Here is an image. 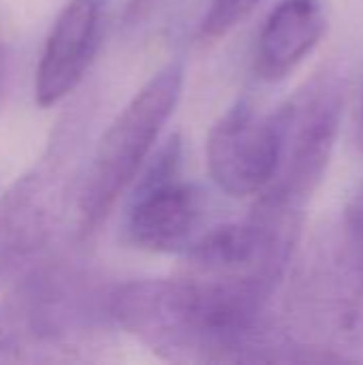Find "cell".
Masks as SVG:
<instances>
[{
    "mask_svg": "<svg viewBox=\"0 0 363 365\" xmlns=\"http://www.w3.org/2000/svg\"><path fill=\"white\" fill-rule=\"evenodd\" d=\"M107 317L169 361H312L267 321V306L195 278L135 280L107 295Z\"/></svg>",
    "mask_w": 363,
    "mask_h": 365,
    "instance_id": "6da1fadb",
    "label": "cell"
},
{
    "mask_svg": "<svg viewBox=\"0 0 363 365\" xmlns=\"http://www.w3.org/2000/svg\"><path fill=\"white\" fill-rule=\"evenodd\" d=\"M184 62L173 60L150 77L98 141L79 192V229L88 237L105 222L135 180L184 90Z\"/></svg>",
    "mask_w": 363,
    "mask_h": 365,
    "instance_id": "7a4b0ae2",
    "label": "cell"
},
{
    "mask_svg": "<svg viewBox=\"0 0 363 365\" xmlns=\"http://www.w3.org/2000/svg\"><path fill=\"white\" fill-rule=\"evenodd\" d=\"M295 340L317 361H363V269L342 235L317 244L295 278Z\"/></svg>",
    "mask_w": 363,
    "mask_h": 365,
    "instance_id": "3957f363",
    "label": "cell"
},
{
    "mask_svg": "<svg viewBox=\"0 0 363 365\" xmlns=\"http://www.w3.org/2000/svg\"><path fill=\"white\" fill-rule=\"evenodd\" d=\"M344 105L342 77L321 73L278 111L282 120V156L265 195L306 210L329 165ZM259 192V195H261Z\"/></svg>",
    "mask_w": 363,
    "mask_h": 365,
    "instance_id": "277c9868",
    "label": "cell"
},
{
    "mask_svg": "<svg viewBox=\"0 0 363 365\" xmlns=\"http://www.w3.org/2000/svg\"><path fill=\"white\" fill-rule=\"evenodd\" d=\"M94 293L86 278L64 265L34 272L11 297L0 317L13 359L26 344L41 351L73 346L94 323Z\"/></svg>",
    "mask_w": 363,
    "mask_h": 365,
    "instance_id": "5b68a950",
    "label": "cell"
},
{
    "mask_svg": "<svg viewBox=\"0 0 363 365\" xmlns=\"http://www.w3.org/2000/svg\"><path fill=\"white\" fill-rule=\"evenodd\" d=\"M182 139L171 135L141 175L126 220L128 240L150 252H178L190 246L201 225L203 195L180 180Z\"/></svg>",
    "mask_w": 363,
    "mask_h": 365,
    "instance_id": "8992f818",
    "label": "cell"
},
{
    "mask_svg": "<svg viewBox=\"0 0 363 365\" xmlns=\"http://www.w3.org/2000/svg\"><path fill=\"white\" fill-rule=\"evenodd\" d=\"M208 169L231 197H248L267 188L282 156L280 111L261 113L246 101L233 105L208 135Z\"/></svg>",
    "mask_w": 363,
    "mask_h": 365,
    "instance_id": "52a82bcc",
    "label": "cell"
},
{
    "mask_svg": "<svg viewBox=\"0 0 363 365\" xmlns=\"http://www.w3.org/2000/svg\"><path fill=\"white\" fill-rule=\"evenodd\" d=\"M68 139L15 182L0 203V278L26 265L51 237L68 192Z\"/></svg>",
    "mask_w": 363,
    "mask_h": 365,
    "instance_id": "ba28073f",
    "label": "cell"
},
{
    "mask_svg": "<svg viewBox=\"0 0 363 365\" xmlns=\"http://www.w3.org/2000/svg\"><path fill=\"white\" fill-rule=\"evenodd\" d=\"M107 2L71 0L53 21L34 77V101L39 107L58 105L81 81L98 47Z\"/></svg>",
    "mask_w": 363,
    "mask_h": 365,
    "instance_id": "9c48e42d",
    "label": "cell"
},
{
    "mask_svg": "<svg viewBox=\"0 0 363 365\" xmlns=\"http://www.w3.org/2000/svg\"><path fill=\"white\" fill-rule=\"evenodd\" d=\"M329 28L325 0H282L267 15L255 49V73L263 81H280L293 73L321 43Z\"/></svg>",
    "mask_w": 363,
    "mask_h": 365,
    "instance_id": "30bf717a",
    "label": "cell"
},
{
    "mask_svg": "<svg viewBox=\"0 0 363 365\" xmlns=\"http://www.w3.org/2000/svg\"><path fill=\"white\" fill-rule=\"evenodd\" d=\"M263 0H212L203 21V38H220L233 30L250 11H255Z\"/></svg>",
    "mask_w": 363,
    "mask_h": 365,
    "instance_id": "8fae6325",
    "label": "cell"
},
{
    "mask_svg": "<svg viewBox=\"0 0 363 365\" xmlns=\"http://www.w3.org/2000/svg\"><path fill=\"white\" fill-rule=\"evenodd\" d=\"M342 240L363 269V184L351 197L347 212H344V225H342Z\"/></svg>",
    "mask_w": 363,
    "mask_h": 365,
    "instance_id": "7c38bea8",
    "label": "cell"
},
{
    "mask_svg": "<svg viewBox=\"0 0 363 365\" xmlns=\"http://www.w3.org/2000/svg\"><path fill=\"white\" fill-rule=\"evenodd\" d=\"M167 0H128L124 11V24L126 26H141L148 21Z\"/></svg>",
    "mask_w": 363,
    "mask_h": 365,
    "instance_id": "4fadbf2b",
    "label": "cell"
},
{
    "mask_svg": "<svg viewBox=\"0 0 363 365\" xmlns=\"http://www.w3.org/2000/svg\"><path fill=\"white\" fill-rule=\"evenodd\" d=\"M355 141H357V148L363 152V101H362V107H359V118H357V133H355Z\"/></svg>",
    "mask_w": 363,
    "mask_h": 365,
    "instance_id": "5bb4252c",
    "label": "cell"
},
{
    "mask_svg": "<svg viewBox=\"0 0 363 365\" xmlns=\"http://www.w3.org/2000/svg\"><path fill=\"white\" fill-rule=\"evenodd\" d=\"M2 71H4V49L0 47V79H2Z\"/></svg>",
    "mask_w": 363,
    "mask_h": 365,
    "instance_id": "9a60e30c",
    "label": "cell"
}]
</instances>
